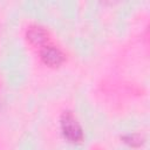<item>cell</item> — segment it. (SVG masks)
<instances>
[{
	"mask_svg": "<svg viewBox=\"0 0 150 150\" xmlns=\"http://www.w3.org/2000/svg\"><path fill=\"white\" fill-rule=\"evenodd\" d=\"M61 130L69 142L79 143L83 139V131L77 120L70 111H64L61 116Z\"/></svg>",
	"mask_w": 150,
	"mask_h": 150,
	"instance_id": "6da1fadb",
	"label": "cell"
},
{
	"mask_svg": "<svg viewBox=\"0 0 150 150\" xmlns=\"http://www.w3.org/2000/svg\"><path fill=\"white\" fill-rule=\"evenodd\" d=\"M41 60L45 64L50 66V67H57L63 62V54L60 52V49L52 47V46H47L45 48H42L41 53H40Z\"/></svg>",
	"mask_w": 150,
	"mask_h": 150,
	"instance_id": "7a4b0ae2",
	"label": "cell"
},
{
	"mask_svg": "<svg viewBox=\"0 0 150 150\" xmlns=\"http://www.w3.org/2000/svg\"><path fill=\"white\" fill-rule=\"evenodd\" d=\"M47 36H48L47 32L42 27H39V26L30 27L27 30V39L35 46L43 45L47 40Z\"/></svg>",
	"mask_w": 150,
	"mask_h": 150,
	"instance_id": "3957f363",
	"label": "cell"
},
{
	"mask_svg": "<svg viewBox=\"0 0 150 150\" xmlns=\"http://www.w3.org/2000/svg\"><path fill=\"white\" fill-rule=\"evenodd\" d=\"M124 142L132 145V146H138L142 144V138L139 135H128L125 137H123Z\"/></svg>",
	"mask_w": 150,
	"mask_h": 150,
	"instance_id": "277c9868",
	"label": "cell"
}]
</instances>
